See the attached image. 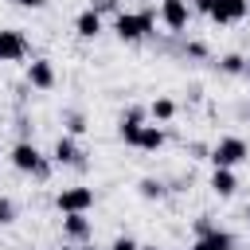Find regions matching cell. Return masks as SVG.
<instances>
[{"mask_svg":"<svg viewBox=\"0 0 250 250\" xmlns=\"http://www.w3.org/2000/svg\"><path fill=\"white\" fill-rule=\"evenodd\" d=\"M152 27H156L152 8H145V12H117V35L121 39H145V35H152Z\"/></svg>","mask_w":250,"mask_h":250,"instance_id":"cell-1","label":"cell"},{"mask_svg":"<svg viewBox=\"0 0 250 250\" xmlns=\"http://www.w3.org/2000/svg\"><path fill=\"white\" fill-rule=\"evenodd\" d=\"M246 141L242 137H223L219 145H215V152H211V160H215V168H234L238 160H246Z\"/></svg>","mask_w":250,"mask_h":250,"instance_id":"cell-2","label":"cell"},{"mask_svg":"<svg viewBox=\"0 0 250 250\" xmlns=\"http://www.w3.org/2000/svg\"><path fill=\"white\" fill-rule=\"evenodd\" d=\"M86 207H94V191L90 188H66V191H59V211L86 215Z\"/></svg>","mask_w":250,"mask_h":250,"instance_id":"cell-3","label":"cell"},{"mask_svg":"<svg viewBox=\"0 0 250 250\" xmlns=\"http://www.w3.org/2000/svg\"><path fill=\"white\" fill-rule=\"evenodd\" d=\"M12 164H16L20 172H39V176H47L43 156H39V152H35V145H27V141H20V145L12 148Z\"/></svg>","mask_w":250,"mask_h":250,"instance_id":"cell-4","label":"cell"},{"mask_svg":"<svg viewBox=\"0 0 250 250\" xmlns=\"http://www.w3.org/2000/svg\"><path fill=\"white\" fill-rule=\"evenodd\" d=\"M160 20H164L172 31H184V27H188V4H184V0H160Z\"/></svg>","mask_w":250,"mask_h":250,"instance_id":"cell-5","label":"cell"},{"mask_svg":"<svg viewBox=\"0 0 250 250\" xmlns=\"http://www.w3.org/2000/svg\"><path fill=\"white\" fill-rule=\"evenodd\" d=\"M23 55H27V39L20 31H0V62L23 59Z\"/></svg>","mask_w":250,"mask_h":250,"instance_id":"cell-6","label":"cell"},{"mask_svg":"<svg viewBox=\"0 0 250 250\" xmlns=\"http://www.w3.org/2000/svg\"><path fill=\"white\" fill-rule=\"evenodd\" d=\"M242 16H246V0H215V8H211L215 23H234Z\"/></svg>","mask_w":250,"mask_h":250,"instance_id":"cell-7","label":"cell"},{"mask_svg":"<svg viewBox=\"0 0 250 250\" xmlns=\"http://www.w3.org/2000/svg\"><path fill=\"white\" fill-rule=\"evenodd\" d=\"M27 82L39 86V90H51V86H55V66H51L47 59H35V62L27 66Z\"/></svg>","mask_w":250,"mask_h":250,"instance_id":"cell-8","label":"cell"},{"mask_svg":"<svg viewBox=\"0 0 250 250\" xmlns=\"http://www.w3.org/2000/svg\"><path fill=\"white\" fill-rule=\"evenodd\" d=\"M191 250H234V238L227 230H207V234H199V242Z\"/></svg>","mask_w":250,"mask_h":250,"instance_id":"cell-9","label":"cell"},{"mask_svg":"<svg viewBox=\"0 0 250 250\" xmlns=\"http://www.w3.org/2000/svg\"><path fill=\"white\" fill-rule=\"evenodd\" d=\"M74 27H78V35H86V39H94L98 31H102V20H98V12L94 8H86L78 20H74Z\"/></svg>","mask_w":250,"mask_h":250,"instance_id":"cell-10","label":"cell"},{"mask_svg":"<svg viewBox=\"0 0 250 250\" xmlns=\"http://www.w3.org/2000/svg\"><path fill=\"white\" fill-rule=\"evenodd\" d=\"M133 145L152 152V148H160V145H164V133H160L156 125H141V133H137V141H133Z\"/></svg>","mask_w":250,"mask_h":250,"instance_id":"cell-11","label":"cell"},{"mask_svg":"<svg viewBox=\"0 0 250 250\" xmlns=\"http://www.w3.org/2000/svg\"><path fill=\"white\" fill-rule=\"evenodd\" d=\"M62 230H66L70 238H86V234H90V219H86V215H66V219H62Z\"/></svg>","mask_w":250,"mask_h":250,"instance_id":"cell-12","label":"cell"},{"mask_svg":"<svg viewBox=\"0 0 250 250\" xmlns=\"http://www.w3.org/2000/svg\"><path fill=\"white\" fill-rule=\"evenodd\" d=\"M211 188H215L219 195H230V191H234V176H230V168H215V176H211Z\"/></svg>","mask_w":250,"mask_h":250,"instance_id":"cell-13","label":"cell"},{"mask_svg":"<svg viewBox=\"0 0 250 250\" xmlns=\"http://www.w3.org/2000/svg\"><path fill=\"white\" fill-rule=\"evenodd\" d=\"M137 133H141V113L133 109V113L121 121V141H125V145H133V141H137Z\"/></svg>","mask_w":250,"mask_h":250,"instance_id":"cell-14","label":"cell"},{"mask_svg":"<svg viewBox=\"0 0 250 250\" xmlns=\"http://www.w3.org/2000/svg\"><path fill=\"white\" fill-rule=\"evenodd\" d=\"M55 160H59V164H74V160H78V152H74V141H70V137H59V145H55Z\"/></svg>","mask_w":250,"mask_h":250,"instance_id":"cell-15","label":"cell"},{"mask_svg":"<svg viewBox=\"0 0 250 250\" xmlns=\"http://www.w3.org/2000/svg\"><path fill=\"white\" fill-rule=\"evenodd\" d=\"M172 113H176V102H172V98H156V102H152V117H160V121H168Z\"/></svg>","mask_w":250,"mask_h":250,"instance_id":"cell-16","label":"cell"},{"mask_svg":"<svg viewBox=\"0 0 250 250\" xmlns=\"http://www.w3.org/2000/svg\"><path fill=\"white\" fill-rule=\"evenodd\" d=\"M223 70H227V74H238V70H246V59H238V55H227V59H223Z\"/></svg>","mask_w":250,"mask_h":250,"instance_id":"cell-17","label":"cell"},{"mask_svg":"<svg viewBox=\"0 0 250 250\" xmlns=\"http://www.w3.org/2000/svg\"><path fill=\"white\" fill-rule=\"evenodd\" d=\"M160 191H164V188H160L156 180H141V195H145V199H152V195H160Z\"/></svg>","mask_w":250,"mask_h":250,"instance_id":"cell-18","label":"cell"},{"mask_svg":"<svg viewBox=\"0 0 250 250\" xmlns=\"http://www.w3.org/2000/svg\"><path fill=\"white\" fill-rule=\"evenodd\" d=\"M109 250H137V242H133V238H129V234H121V238H117V242H113V246H109Z\"/></svg>","mask_w":250,"mask_h":250,"instance_id":"cell-19","label":"cell"},{"mask_svg":"<svg viewBox=\"0 0 250 250\" xmlns=\"http://www.w3.org/2000/svg\"><path fill=\"white\" fill-rule=\"evenodd\" d=\"M90 8H94V12H113V8H117V0H94Z\"/></svg>","mask_w":250,"mask_h":250,"instance_id":"cell-20","label":"cell"},{"mask_svg":"<svg viewBox=\"0 0 250 250\" xmlns=\"http://www.w3.org/2000/svg\"><path fill=\"white\" fill-rule=\"evenodd\" d=\"M12 219V199H0V227Z\"/></svg>","mask_w":250,"mask_h":250,"instance_id":"cell-21","label":"cell"},{"mask_svg":"<svg viewBox=\"0 0 250 250\" xmlns=\"http://www.w3.org/2000/svg\"><path fill=\"white\" fill-rule=\"evenodd\" d=\"M195 8H199V12H211V8H215V0H195Z\"/></svg>","mask_w":250,"mask_h":250,"instance_id":"cell-22","label":"cell"},{"mask_svg":"<svg viewBox=\"0 0 250 250\" xmlns=\"http://www.w3.org/2000/svg\"><path fill=\"white\" fill-rule=\"evenodd\" d=\"M16 4H23V8H39L43 0H16Z\"/></svg>","mask_w":250,"mask_h":250,"instance_id":"cell-23","label":"cell"},{"mask_svg":"<svg viewBox=\"0 0 250 250\" xmlns=\"http://www.w3.org/2000/svg\"><path fill=\"white\" fill-rule=\"evenodd\" d=\"M137 250H156V246H137Z\"/></svg>","mask_w":250,"mask_h":250,"instance_id":"cell-24","label":"cell"},{"mask_svg":"<svg viewBox=\"0 0 250 250\" xmlns=\"http://www.w3.org/2000/svg\"><path fill=\"white\" fill-rule=\"evenodd\" d=\"M62 250H74V246H62Z\"/></svg>","mask_w":250,"mask_h":250,"instance_id":"cell-25","label":"cell"},{"mask_svg":"<svg viewBox=\"0 0 250 250\" xmlns=\"http://www.w3.org/2000/svg\"><path fill=\"white\" fill-rule=\"evenodd\" d=\"M246 12H250V0H246Z\"/></svg>","mask_w":250,"mask_h":250,"instance_id":"cell-26","label":"cell"},{"mask_svg":"<svg viewBox=\"0 0 250 250\" xmlns=\"http://www.w3.org/2000/svg\"><path fill=\"white\" fill-rule=\"evenodd\" d=\"M82 250H94V246H82Z\"/></svg>","mask_w":250,"mask_h":250,"instance_id":"cell-27","label":"cell"},{"mask_svg":"<svg viewBox=\"0 0 250 250\" xmlns=\"http://www.w3.org/2000/svg\"><path fill=\"white\" fill-rule=\"evenodd\" d=\"M246 215H250V207H246Z\"/></svg>","mask_w":250,"mask_h":250,"instance_id":"cell-28","label":"cell"}]
</instances>
